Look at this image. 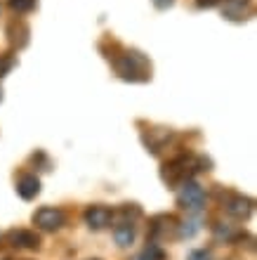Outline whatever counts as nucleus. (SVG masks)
<instances>
[{
  "instance_id": "nucleus-13",
  "label": "nucleus",
  "mask_w": 257,
  "mask_h": 260,
  "mask_svg": "<svg viewBox=\"0 0 257 260\" xmlns=\"http://www.w3.org/2000/svg\"><path fill=\"white\" fill-rule=\"evenodd\" d=\"M12 69V59L10 57H5V59H0V76H5L7 71Z\"/></svg>"
},
{
  "instance_id": "nucleus-18",
  "label": "nucleus",
  "mask_w": 257,
  "mask_h": 260,
  "mask_svg": "<svg viewBox=\"0 0 257 260\" xmlns=\"http://www.w3.org/2000/svg\"><path fill=\"white\" fill-rule=\"evenodd\" d=\"M137 260H151V258H149V255H146V253H142V255H139V258H137Z\"/></svg>"
},
{
  "instance_id": "nucleus-3",
  "label": "nucleus",
  "mask_w": 257,
  "mask_h": 260,
  "mask_svg": "<svg viewBox=\"0 0 257 260\" xmlns=\"http://www.w3.org/2000/svg\"><path fill=\"white\" fill-rule=\"evenodd\" d=\"M179 187H182V189H179V204H182V208H187V211H201V208H203V201H205L203 187L196 185V182H191V180L182 182Z\"/></svg>"
},
{
  "instance_id": "nucleus-8",
  "label": "nucleus",
  "mask_w": 257,
  "mask_h": 260,
  "mask_svg": "<svg viewBox=\"0 0 257 260\" xmlns=\"http://www.w3.org/2000/svg\"><path fill=\"white\" fill-rule=\"evenodd\" d=\"M17 192H19L21 199H35L38 197V192H41V180L35 178V175H24V178H19V182H17Z\"/></svg>"
},
{
  "instance_id": "nucleus-11",
  "label": "nucleus",
  "mask_w": 257,
  "mask_h": 260,
  "mask_svg": "<svg viewBox=\"0 0 257 260\" xmlns=\"http://www.w3.org/2000/svg\"><path fill=\"white\" fill-rule=\"evenodd\" d=\"M198 230H201V222H198V220H187V222L179 225V237H182V239H191V237L198 234Z\"/></svg>"
},
{
  "instance_id": "nucleus-7",
  "label": "nucleus",
  "mask_w": 257,
  "mask_h": 260,
  "mask_svg": "<svg viewBox=\"0 0 257 260\" xmlns=\"http://www.w3.org/2000/svg\"><path fill=\"white\" fill-rule=\"evenodd\" d=\"M10 244L14 248H38L41 239L35 232H28V230H12L10 232Z\"/></svg>"
},
{
  "instance_id": "nucleus-1",
  "label": "nucleus",
  "mask_w": 257,
  "mask_h": 260,
  "mask_svg": "<svg viewBox=\"0 0 257 260\" xmlns=\"http://www.w3.org/2000/svg\"><path fill=\"white\" fill-rule=\"evenodd\" d=\"M116 71L125 81H144V78H149V74H146L149 64L139 52H125L123 57H118L116 59Z\"/></svg>"
},
{
  "instance_id": "nucleus-5",
  "label": "nucleus",
  "mask_w": 257,
  "mask_h": 260,
  "mask_svg": "<svg viewBox=\"0 0 257 260\" xmlns=\"http://www.w3.org/2000/svg\"><path fill=\"white\" fill-rule=\"evenodd\" d=\"M85 222L92 230H104V227L111 225V211L106 206H90L85 211Z\"/></svg>"
},
{
  "instance_id": "nucleus-9",
  "label": "nucleus",
  "mask_w": 257,
  "mask_h": 260,
  "mask_svg": "<svg viewBox=\"0 0 257 260\" xmlns=\"http://www.w3.org/2000/svg\"><path fill=\"white\" fill-rule=\"evenodd\" d=\"M227 211H229V215H234V218H248L252 211V201L245 197H231L229 204H227Z\"/></svg>"
},
{
  "instance_id": "nucleus-2",
  "label": "nucleus",
  "mask_w": 257,
  "mask_h": 260,
  "mask_svg": "<svg viewBox=\"0 0 257 260\" xmlns=\"http://www.w3.org/2000/svg\"><path fill=\"white\" fill-rule=\"evenodd\" d=\"M191 171H196L194 164H191V158L179 156V158H175V161H170V164L163 166V180H165L170 187L182 185V182H187Z\"/></svg>"
},
{
  "instance_id": "nucleus-12",
  "label": "nucleus",
  "mask_w": 257,
  "mask_h": 260,
  "mask_svg": "<svg viewBox=\"0 0 257 260\" xmlns=\"http://www.w3.org/2000/svg\"><path fill=\"white\" fill-rule=\"evenodd\" d=\"M10 7H12L14 12L24 14V12H31V10H33L35 0H10Z\"/></svg>"
},
{
  "instance_id": "nucleus-17",
  "label": "nucleus",
  "mask_w": 257,
  "mask_h": 260,
  "mask_svg": "<svg viewBox=\"0 0 257 260\" xmlns=\"http://www.w3.org/2000/svg\"><path fill=\"white\" fill-rule=\"evenodd\" d=\"M198 3V7H215L219 0H196Z\"/></svg>"
},
{
  "instance_id": "nucleus-4",
  "label": "nucleus",
  "mask_w": 257,
  "mask_h": 260,
  "mask_svg": "<svg viewBox=\"0 0 257 260\" xmlns=\"http://www.w3.org/2000/svg\"><path fill=\"white\" fill-rule=\"evenodd\" d=\"M33 222H35V227H41V230H45V232H54V230H59V227L64 225V213H61L59 208H50V206H45V208H41V211H35Z\"/></svg>"
},
{
  "instance_id": "nucleus-14",
  "label": "nucleus",
  "mask_w": 257,
  "mask_h": 260,
  "mask_svg": "<svg viewBox=\"0 0 257 260\" xmlns=\"http://www.w3.org/2000/svg\"><path fill=\"white\" fill-rule=\"evenodd\" d=\"M215 234H217V239H222V237H224V239H229V237H231V230H229V227H222V225H219L215 230Z\"/></svg>"
},
{
  "instance_id": "nucleus-6",
  "label": "nucleus",
  "mask_w": 257,
  "mask_h": 260,
  "mask_svg": "<svg viewBox=\"0 0 257 260\" xmlns=\"http://www.w3.org/2000/svg\"><path fill=\"white\" fill-rule=\"evenodd\" d=\"M222 14L229 21H243V19H248V14H250L248 0H224Z\"/></svg>"
},
{
  "instance_id": "nucleus-10",
  "label": "nucleus",
  "mask_w": 257,
  "mask_h": 260,
  "mask_svg": "<svg viewBox=\"0 0 257 260\" xmlns=\"http://www.w3.org/2000/svg\"><path fill=\"white\" fill-rule=\"evenodd\" d=\"M114 239L118 246H132V241H135V227L132 222H123L114 230Z\"/></svg>"
},
{
  "instance_id": "nucleus-16",
  "label": "nucleus",
  "mask_w": 257,
  "mask_h": 260,
  "mask_svg": "<svg viewBox=\"0 0 257 260\" xmlns=\"http://www.w3.org/2000/svg\"><path fill=\"white\" fill-rule=\"evenodd\" d=\"M172 3H175V0H154V5L158 7V10H168V7H172Z\"/></svg>"
},
{
  "instance_id": "nucleus-15",
  "label": "nucleus",
  "mask_w": 257,
  "mask_h": 260,
  "mask_svg": "<svg viewBox=\"0 0 257 260\" xmlns=\"http://www.w3.org/2000/svg\"><path fill=\"white\" fill-rule=\"evenodd\" d=\"M189 260H210V253L208 251H194V253L189 255Z\"/></svg>"
},
{
  "instance_id": "nucleus-19",
  "label": "nucleus",
  "mask_w": 257,
  "mask_h": 260,
  "mask_svg": "<svg viewBox=\"0 0 257 260\" xmlns=\"http://www.w3.org/2000/svg\"><path fill=\"white\" fill-rule=\"evenodd\" d=\"M0 97H3V95H0Z\"/></svg>"
}]
</instances>
